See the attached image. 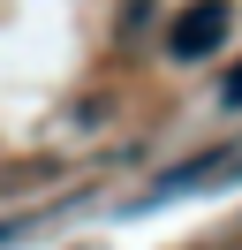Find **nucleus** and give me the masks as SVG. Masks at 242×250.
Returning <instances> with one entry per match:
<instances>
[{
	"instance_id": "obj_2",
	"label": "nucleus",
	"mask_w": 242,
	"mask_h": 250,
	"mask_svg": "<svg viewBox=\"0 0 242 250\" xmlns=\"http://www.w3.org/2000/svg\"><path fill=\"white\" fill-rule=\"evenodd\" d=\"M220 99H227V106H242V68L227 76V91H220Z\"/></svg>"
},
{
	"instance_id": "obj_3",
	"label": "nucleus",
	"mask_w": 242,
	"mask_h": 250,
	"mask_svg": "<svg viewBox=\"0 0 242 250\" xmlns=\"http://www.w3.org/2000/svg\"><path fill=\"white\" fill-rule=\"evenodd\" d=\"M0 243H8V228H0Z\"/></svg>"
},
{
	"instance_id": "obj_1",
	"label": "nucleus",
	"mask_w": 242,
	"mask_h": 250,
	"mask_svg": "<svg viewBox=\"0 0 242 250\" xmlns=\"http://www.w3.org/2000/svg\"><path fill=\"white\" fill-rule=\"evenodd\" d=\"M227 23H235L227 0H189L174 16V31H166V53H174V61H204V53L227 46Z\"/></svg>"
}]
</instances>
